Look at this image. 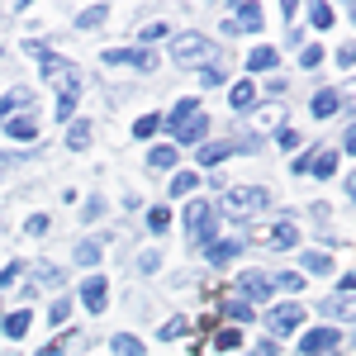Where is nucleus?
<instances>
[{"mask_svg": "<svg viewBox=\"0 0 356 356\" xmlns=\"http://www.w3.org/2000/svg\"><path fill=\"white\" fill-rule=\"evenodd\" d=\"M43 76L57 86V119H72L76 114V100H81V72L72 67V62H62V57L43 53Z\"/></svg>", "mask_w": 356, "mask_h": 356, "instance_id": "1", "label": "nucleus"}, {"mask_svg": "<svg viewBox=\"0 0 356 356\" xmlns=\"http://www.w3.org/2000/svg\"><path fill=\"white\" fill-rule=\"evenodd\" d=\"M275 352H280L275 342H266V347H257V356H275Z\"/></svg>", "mask_w": 356, "mask_h": 356, "instance_id": "46", "label": "nucleus"}, {"mask_svg": "<svg viewBox=\"0 0 356 356\" xmlns=\"http://www.w3.org/2000/svg\"><path fill=\"white\" fill-rule=\"evenodd\" d=\"M15 275H19V266H10V271H0V285H10Z\"/></svg>", "mask_w": 356, "mask_h": 356, "instance_id": "45", "label": "nucleus"}, {"mask_svg": "<svg viewBox=\"0 0 356 356\" xmlns=\"http://www.w3.org/2000/svg\"><path fill=\"white\" fill-rule=\"evenodd\" d=\"M337 62H342V67H352V62H356V43H347V48L337 53Z\"/></svg>", "mask_w": 356, "mask_h": 356, "instance_id": "44", "label": "nucleus"}, {"mask_svg": "<svg viewBox=\"0 0 356 356\" xmlns=\"http://www.w3.org/2000/svg\"><path fill=\"white\" fill-rule=\"evenodd\" d=\"M138 266H143V271H157V266H162V257H157V252H143V261H138Z\"/></svg>", "mask_w": 356, "mask_h": 356, "instance_id": "43", "label": "nucleus"}, {"mask_svg": "<svg viewBox=\"0 0 356 356\" xmlns=\"http://www.w3.org/2000/svg\"><path fill=\"white\" fill-rule=\"evenodd\" d=\"M105 300H110V285H105V275H90L81 285V304L90 309V314H100L105 309Z\"/></svg>", "mask_w": 356, "mask_h": 356, "instance_id": "10", "label": "nucleus"}, {"mask_svg": "<svg viewBox=\"0 0 356 356\" xmlns=\"http://www.w3.org/2000/svg\"><path fill=\"white\" fill-rule=\"evenodd\" d=\"M309 19H314V29H328L332 24V10H328V5H314V10H309Z\"/></svg>", "mask_w": 356, "mask_h": 356, "instance_id": "33", "label": "nucleus"}, {"mask_svg": "<svg viewBox=\"0 0 356 356\" xmlns=\"http://www.w3.org/2000/svg\"><path fill=\"white\" fill-rule=\"evenodd\" d=\"M24 233H33V238H38V233H48V219H43V214H33V219L24 223Z\"/></svg>", "mask_w": 356, "mask_h": 356, "instance_id": "38", "label": "nucleus"}, {"mask_svg": "<svg viewBox=\"0 0 356 356\" xmlns=\"http://www.w3.org/2000/svg\"><path fill=\"white\" fill-rule=\"evenodd\" d=\"M214 347H219V352H233V347H243V332H238V328H223L219 337H214Z\"/></svg>", "mask_w": 356, "mask_h": 356, "instance_id": "28", "label": "nucleus"}, {"mask_svg": "<svg viewBox=\"0 0 356 356\" xmlns=\"http://www.w3.org/2000/svg\"><path fill=\"white\" fill-rule=\"evenodd\" d=\"M318 309H323V318H356V300H347V295H332Z\"/></svg>", "mask_w": 356, "mask_h": 356, "instance_id": "13", "label": "nucleus"}, {"mask_svg": "<svg viewBox=\"0 0 356 356\" xmlns=\"http://www.w3.org/2000/svg\"><path fill=\"white\" fill-rule=\"evenodd\" d=\"M29 323H33V314H29V309H19V314H10V318H5V332H10V337H24Z\"/></svg>", "mask_w": 356, "mask_h": 356, "instance_id": "22", "label": "nucleus"}, {"mask_svg": "<svg viewBox=\"0 0 356 356\" xmlns=\"http://www.w3.org/2000/svg\"><path fill=\"white\" fill-rule=\"evenodd\" d=\"M186 223H191V238L195 243H209L214 247V209L204 200H191L186 204Z\"/></svg>", "mask_w": 356, "mask_h": 356, "instance_id": "5", "label": "nucleus"}, {"mask_svg": "<svg viewBox=\"0 0 356 356\" xmlns=\"http://www.w3.org/2000/svg\"><path fill=\"white\" fill-rule=\"evenodd\" d=\"M228 152H233V143H204V147H200L195 157H200V166H219Z\"/></svg>", "mask_w": 356, "mask_h": 356, "instance_id": "16", "label": "nucleus"}, {"mask_svg": "<svg viewBox=\"0 0 356 356\" xmlns=\"http://www.w3.org/2000/svg\"><path fill=\"white\" fill-rule=\"evenodd\" d=\"M337 105H342V90H318V95H314V114H318V119L337 114Z\"/></svg>", "mask_w": 356, "mask_h": 356, "instance_id": "18", "label": "nucleus"}, {"mask_svg": "<svg viewBox=\"0 0 356 356\" xmlns=\"http://www.w3.org/2000/svg\"><path fill=\"white\" fill-rule=\"evenodd\" d=\"M233 29H247V33H257V29H261V5H252V0H247L243 10H238V19H233Z\"/></svg>", "mask_w": 356, "mask_h": 356, "instance_id": "19", "label": "nucleus"}, {"mask_svg": "<svg viewBox=\"0 0 356 356\" xmlns=\"http://www.w3.org/2000/svg\"><path fill=\"white\" fill-rule=\"evenodd\" d=\"M5 134L29 143V138H38V119H5Z\"/></svg>", "mask_w": 356, "mask_h": 356, "instance_id": "20", "label": "nucleus"}, {"mask_svg": "<svg viewBox=\"0 0 356 356\" xmlns=\"http://www.w3.org/2000/svg\"><path fill=\"white\" fill-rule=\"evenodd\" d=\"M300 323H304V304H280V309H271V314H266L271 337H290Z\"/></svg>", "mask_w": 356, "mask_h": 356, "instance_id": "6", "label": "nucleus"}, {"mask_svg": "<svg viewBox=\"0 0 356 356\" xmlns=\"http://www.w3.org/2000/svg\"><path fill=\"white\" fill-rule=\"evenodd\" d=\"M105 19H110V10L95 5V10H86V15H81V29H95V24H105Z\"/></svg>", "mask_w": 356, "mask_h": 356, "instance_id": "29", "label": "nucleus"}, {"mask_svg": "<svg viewBox=\"0 0 356 356\" xmlns=\"http://www.w3.org/2000/svg\"><path fill=\"white\" fill-rule=\"evenodd\" d=\"M271 204V195L257 191V186H233V191H223V214H233V219H252V214H261Z\"/></svg>", "mask_w": 356, "mask_h": 356, "instance_id": "3", "label": "nucleus"}, {"mask_svg": "<svg viewBox=\"0 0 356 356\" xmlns=\"http://www.w3.org/2000/svg\"><path fill=\"white\" fill-rule=\"evenodd\" d=\"M110 347H114V356H143V342H138V337H129V332H119Z\"/></svg>", "mask_w": 356, "mask_h": 356, "instance_id": "23", "label": "nucleus"}, {"mask_svg": "<svg viewBox=\"0 0 356 356\" xmlns=\"http://www.w3.org/2000/svg\"><path fill=\"white\" fill-rule=\"evenodd\" d=\"M38 356H62V352H57V347H43V352H38Z\"/></svg>", "mask_w": 356, "mask_h": 356, "instance_id": "48", "label": "nucleus"}, {"mask_svg": "<svg viewBox=\"0 0 356 356\" xmlns=\"http://www.w3.org/2000/svg\"><path fill=\"white\" fill-rule=\"evenodd\" d=\"M105 62H110V67L124 62V67H138V72H157V53H152V48H110Z\"/></svg>", "mask_w": 356, "mask_h": 356, "instance_id": "7", "label": "nucleus"}, {"mask_svg": "<svg viewBox=\"0 0 356 356\" xmlns=\"http://www.w3.org/2000/svg\"><path fill=\"white\" fill-rule=\"evenodd\" d=\"M271 290H275V285H271V280H266L261 271H247V275H238V295H243V304H247V300H266Z\"/></svg>", "mask_w": 356, "mask_h": 356, "instance_id": "9", "label": "nucleus"}, {"mask_svg": "<svg viewBox=\"0 0 356 356\" xmlns=\"http://www.w3.org/2000/svg\"><path fill=\"white\" fill-rule=\"evenodd\" d=\"M67 143H72V147H86V143H90V129H86V124H72Z\"/></svg>", "mask_w": 356, "mask_h": 356, "instance_id": "36", "label": "nucleus"}, {"mask_svg": "<svg viewBox=\"0 0 356 356\" xmlns=\"http://www.w3.org/2000/svg\"><path fill=\"white\" fill-rule=\"evenodd\" d=\"M300 266H304V275H328L332 271V257H328V252H304Z\"/></svg>", "mask_w": 356, "mask_h": 356, "instance_id": "17", "label": "nucleus"}, {"mask_svg": "<svg viewBox=\"0 0 356 356\" xmlns=\"http://www.w3.org/2000/svg\"><path fill=\"white\" fill-rule=\"evenodd\" d=\"M186 328H191L186 318H171V323H166V328H162V337H166V342H171V337H181V332H186Z\"/></svg>", "mask_w": 356, "mask_h": 356, "instance_id": "37", "label": "nucleus"}, {"mask_svg": "<svg viewBox=\"0 0 356 356\" xmlns=\"http://www.w3.org/2000/svg\"><path fill=\"white\" fill-rule=\"evenodd\" d=\"M309 171H314V176H323V181H328L332 171H337V152H318V157H309Z\"/></svg>", "mask_w": 356, "mask_h": 356, "instance_id": "21", "label": "nucleus"}, {"mask_svg": "<svg viewBox=\"0 0 356 356\" xmlns=\"http://www.w3.org/2000/svg\"><path fill=\"white\" fill-rule=\"evenodd\" d=\"M247 67H252V72H266V67H275V48H257V53L247 57Z\"/></svg>", "mask_w": 356, "mask_h": 356, "instance_id": "24", "label": "nucleus"}, {"mask_svg": "<svg viewBox=\"0 0 356 356\" xmlns=\"http://www.w3.org/2000/svg\"><path fill=\"white\" fill-rule=\"evenodd\" d=\"M147 228H152V233H162V228H171V209H166V204H157V209H147Z\"/></svg>", "mask_w": 356, "mask_h": 356, "instance_id": "26", "label": "nucleus"}, {"mask_svg": "<svg viewBox=\"0 0 356 356\" xmlns=\"http://www.w3.org/2000/svg\"><path fill=\"white\" fill-rule=\"evenodd\" d=\"M233 257H238V243H214V247H209V261H214V266L233 261Z\"/></svg>", "mask_w": 356, "mask_h": 356, "instance_id": "27", "label": "nucleus"}, {"mask_svg": "<svg viewBox=\"0 0 356 356\" xmlns=\"http://www.w3.org/2000/svg\"><path fill=\"white\" fill-rule=\"evenodd\" d=\"M352 200H356V176H352Z\"/></svg>", "mask_w": 356, "mask_h": 356, "instance_id": "49", "label": "nucleus"}, {"mask_svg": "<svg viewBox=\"0 0 356 356\" xmlns=\"http://www.w3.org/2000/svg\"><path fill=\"white\" fill-rule=\"evenodd\" d=\"M166 124H171L176 143H200L204 129H209V119H204V105H200V100H181L176 110L166 114Z\"/></svg>", "mask_w": 356, "mask_h": 356, "instance_id": "2", "label": "nucleus"}, {"mask_svg": "<svg viewBox=\"0 0 356 356\" xmlns=\"http://www.w3.org/2000/svg\"><path fill=\"white\" fill-rule=\"evenodd\" d=\"M200 81H204V86H223V72H219V67H204Z\"/></svg>", "mask_w": 356, "mask_h": 356, "instance_id": "39", "label": "nucleus"}, {"mask_svg": "<svg viewBox=\"0 0 356 356\" xmlns=\"http://www.w3.org/2000/svg\"><path fill=\"white\" fill-rule=\"evenodd\" d=\"M337 295H347V300H352V295H356V275H342V280H337Z\"/></svg>", "mask_w": 356, "mask_h": 356, "instance_id": "41", "label": "nucleus"}, {"mask_svg": "<svg viewBox=\"0 0 356 356\" xmlns=\"http://www.w3.org/2000/svg\"><path fill=\"white\" fill-rule=\"evenodd\" d=\"M76 261H81V266H95V261H100V247H95V243H81V247H76Z\"/></svg>", "mask_w": 356, "mask_h": 356, "instance_id": "31", "label": "nucleus"}, {"mask_svg": "<svg viewBox=\"0 0 356 356\" xmlns=\"http://www.w3.org/2000/svg\"><path fill=\"white\" fill-rule=\"evenodd\" d=\"M318 62H323V48H318V43H314V48H304V53H300V67H309V72H314Z\"/></svg>", "mask_w": 356, "mask_h": 356, "instance_id": "35", "label": "nucleus"}, {"mask_svg": "<svg viewBox=\"0 0 356 356\" xmlns=\"http://www.w3.org/2000/svg\"><path fill=\"white\" fill-rule=\"evenodd\" d=\"M195 186H200V176H195V171H181V176L171 181V195H195Z\"/></svg>", "mask_w": 356, "mask_h": 356, "instance_id": "25", "label": "nucleus"}, {"mask_svg": "<svg viewBox=\"0 0 356 356\" xmlns=\"http://www.w3.org/2000/svg\"><path fill=\"white\" fill-rule=\"evenodd\" d=\"M171 57H176L181 67H200V62H209V57H214V43H209V38H200V33H181V38L171 43Z\"/></svg>", "mask_w": 356, "mask_h": 356, "instance_id": "4", "label": "nucleus"}, {"mask_svg": "<svg viewBox=\"0 0 356 356\" xmlns=\"http://www.w3.org/2000/svg\"><path fill=\"white\" fill-rule=\"evenodd\" d=\"M29 105H33V90H24V86H19V90H10V95L0 100V124H5L15 110H29Z\"/></svg>", "mask_w": 356, "mask_h": 356, "instance_id": "12", "label": "nucleus"}, {"mask_svg": "<svg viewBox=\"0 0 356 356\" xmlns=\"http://www.w3.org/2000/svg\"><path fill=\"white\" fill-rule=\"evenodd\" d=\"M261 243H271V247H295V243H300V228H295V223H275V233H261Z\"/></svg>", "mask_w": 356, "mask_h": 356, "instance_id": "14", "label": "nucleus"}, {"mask_svg": "<svg viewBox=\"0 0 356 356\" xmlns=\"http://www.w3.org/2000/svg\"><path fill=\"white\" fill-rule=\"evenodd\" d=\"M134 134L138 138H152V134H157V114H143V119L134 124Z\"/></svg>", "mask_w": 356, "mask_h": 356, "instance_id": "32", "label": "nucleus"}, {"mask_svg": "<svg viewBox=\"0 0 356 356\" xmlns=\"http://www.w3.org/2000/svg\"><path fill=\"white\" fill-rule=\"evenodd\" d=\"M347 147H352V152H356V129H347Z\"/></svg>", "mask_w": 356, "mask_h": 356, "instance_id": "47", "label": "nucleus"}, {"mask_svg": "<svg viewBox=\"0 0 356 356\" xmlns=\"http://www.w3.org/2000/svg\"><path fill=\"white\" fill-rule=\"evenodd\" d=\"M176 157H181V152H176V143H157V147L147 152V166H152V171H171Z\"/></svg>", "mask_w": 356, "mask_h": 356, "instance_id": "11", "label": "nucleus"}, {"mask_svg": "<svg viewBox=\"0 0 356 356\" xmlns=\"http://www.w3.org/2000/svg\"><path fill=\"white\" fill-rule=\"evenodd\" d=\"M271 285H280V290H300V285H304V275H300V271H285V275H275Z\"/></svg>", "mask_w": 356, "mask_h": 356, "instance_id": "34", "label": "nucleus"}, {"mask_svg": "<svg viewBox=\"0 0 356 356\" xmlns=\"http://www.w3.org/2000/svg\"><path fill=\"white\" fill-rule=\"evenodd\" d=\"M67 314H72V304H53V309H48V318H53V323H67Z\"/></svg>", "mask_w": 356, "mask_h": 356, "instance_id": "40", "label": "nucleus"}, {"mask_svg": "<svg viewBox=\"0 0 356 356\" xmlns=\"http://www.w3.org/2000/svg\"><path fill=\"white\" fill-rule=\"evenodd\" d=\"M342 352V332L337 328H314L304 337V356H337Z\"/></svg>", "mask_w": 356, "mask_h": 356, "instance_id": "8", "label": "nucleus"}, {"mask_svg": "<svg viewBox=\"0 0 356 356\" xmlns=\"http://www.w3.org/2000/svg\"><path fill=\"white\" fill-rule=\"evenodd\" d=\"M252 100H257V90H252V81H238L233 90H228V105H233L238 114H247V110H252Z\"/></svg>", "mask_w": 356, "mask_h": 356, "instance_id": "15", "label": "nucleus"}, {"mask_svg": "<svg viewBox=\"0 0 356 356\" xmlns=\"http://www.w3.org/2000/svg\"><path fill=\"white\" fill-rule=\"evenodd\" d=\"M166 33H171V29H166V24H152V29H147V33H143V38H147V43H162Z\"/></svg>", "mask_w": 356, "mask_h": 356, "instance_id": "42", "label": "nucleus"}, {"mask_svg": "<svg viewBox=\"0 0 356 356\" xmlns=\"http://www.w3.org/2000/svg\"><path fill=\"white\" fill-rule=\"evenodd\" d=\"M228 318H233V323H252V304L233 300V304H228Z\"/></svg>", "mask_w": 356, "mask_h": 356, "instance_id": "30", "label": "nucleus"}]
</instances>
